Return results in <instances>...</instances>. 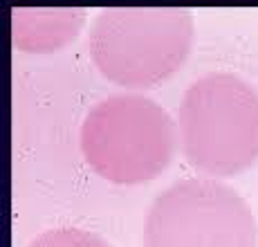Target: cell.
I'll use <instances>...</instances> for the list:
<instances>
[{"label":"cell","instance_id":"6da1fadb","mask_svg":"<svg viewBox=\"0 0 258 247\" xmlns=\"http://www.w3.org/2000/svg\"><path fill=\"white\" fill-rule=\"evenodd\" d=\"M182 153L198 173L231 177L258 160V90L234 72H209L182 95Z\"/></svg>","mask_w":258,"mask_h":247},{"label":"cell","instance_id":"7a4b0ae2","mask_svg":"<svg viewBox=\"0 0 258 247\" xmlns=\"http://www.w3.org/2000/svg\"><path fill=\"white\" fill-rule=\"evenodd\" d=\"M196 41V25L180 7H112L90 29L97 70L123 88L146 90L180 70Z\"/></svg>","mask_w":258,"mask_h":247},{"label":"cell","instance_id":"3957f363","mask_svg":"<svg viewBox=\"0 0 258 247\" xmlns=\"http://www.w3.org/2000/svg\"><path fill=\"white\" fill-rule=\"evenodd\" d=\"M175 121L157 101L123 92L92 106L81 124V151L97 175L115 184L157 177L175 153Z\"/></svg>","mask_w":258,"mask_h":247},{"label":"cell","instance_id":"277c9868","mask_svg":"<svg viewBox=\"0 0 258 247\" xmlns=\"http://www.w3.org/2000/svg\"><path fill=\"white\" fill-rule=\"evenodd\" d=\"M144 247H258V225L229 184L191 177L168 187L148 207Z\"/></svg>","mask_w":258,"mask_h":247},{"label":"cell","instance_id":"5b68a950","mask_svg":"<svg viewBox=\"0 0 258 247\" xmlns=\"http://www.w3.org/2000/svg\"><path fill=\"white\" fill-rule=\"evenodd\" d=\"M86 23V9L16 7L12 9V36L21 52L47 54L66 47Z\"/></svg>","mask_w":258,"mask_h":247},{"label":"cell","instance_id":"8992f818","mask_svg":"<svg viewBox=\"0 0 258 247\" xmlns=\"http://www.w3.org/2000/svg\"><path fill=\"white\" fill-rule=\"evenodd\" d=\"M27 247H110L99 234L79 227H56L38 234Z\"/></svg>","mask_w":258,"mask_h":247}]
</instances>
